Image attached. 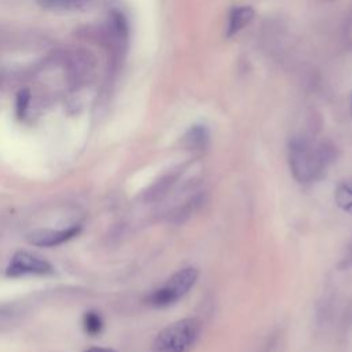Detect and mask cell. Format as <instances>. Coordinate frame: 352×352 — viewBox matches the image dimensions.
I'll use <instances>...</instances> for the list:
<instances>
[{"label": "cell", "mask_w": 352, "mask_h": 352, "mask_svg": "<svg viewBox=\"0 0 352 352\" xmlns=\"http://www.w3.org/2000/svg\"><path fill=\"white\" fill-rule=\"evenodd\" d=\"M337 148L329 140L294 136L289 142V165L294 179L307 184L319 180L336 161Z\"/></svg>", "instance_id": "1"}, {"label": "cell", "mask_w": 352, "mask_h": 352, "mask_svg": "<svg viewBox=\"0 0 352 352\" xmlns=\"http://www.w3.org/2000/svg\"><path fill=\"white\" fill-rule=\"evenodd\" d=\"M201 320L184 318L164 327L151 344V352H191L199 340Z\"/></svg>", "instance_id": "2"}, {"label": "cell", "mask_w": 352, "mask_h": 352, "mask_svg": "<svg viewBox=\"0 0 352 352\" xmlns=\"http://www.w3.org/2000/svg\"><path fill=\"white\" fill-rule=\"evenodd\" d=\"M199 271L195 267H186L175 272L162 286L154 289L146 302L154 308H165L182 300L195 285Z\"/></svg>", "instance_id": "3"}, {"label": "cell", "mask_w": 352, "mask_h": 352, "mask_svg": "<svg viewBox=\"0 0 352 352\" xmlns=\"http://www.w3.org/2000/svg\"><path fill=\"white\" fill-rule=\"evenodd\" d=\"M52 271V265L45 258L21 250L11 257L6 268V275L10 278H18L23 275H47Z\"/></svg>", "instance_id": "4"}, {"label": "cell", "mask_w": 352, "mask_h": 352, "mask_svg": "<svg viewBox=\"0 0 352 352\" xmlns=\"http://www.w3.org/2000/svg\"><path fill=\"white\" fill-rule=\"evenodd\" d=\"M81 232V226L80 224H73L67 228L62 230H38L33 231L28 235V242L33 246L38 248H54L59 246L74 236H77Z\"/></svg>", "instance_id": "5"}, {"label": "cell", "mask_w": 352, "mask_h": 352, "mask_svg": "<svg viewBox=\"0 0 352 352\" xmlns=\"http://www.w3.org/2000/svg\"><path fill=\"white\" fill-rule=\"evenodd\" d=\"M254 18V10L250 6H239L231 8L227 21V37H232L245 29Z\"/></svg>", "instance_id": "6"}, {"label": "cell", "mask_w": 352, "mask_h": 352, "mask_svg": "<svg viewBox=\"0 0 352 352\" xmlns=\"http://www.w3.org/2000/svg\"><path fill=\"white\" fill-rule=\"evenodd\" d=\"M182 144L186 150L201 153L209 144V131L205 125H192L183 136Z\"/></svg>", "instance_id": "7"}, {"label": "cell", "mask_w": 352, "mask_h": 352, "mask_svg": "<svg viewBox=\"0 0 352 352\" xmlns=\"http://www.w3.org/2000/svg\"><path fill=\"white\" fill-rule=\"evenodd\" d=\"M183 173V168H177L175 170H172L170 173L165 175L162 179H160L157 183H154L148 191L146 192V199L147 201H158V199H162L168 192L169 190L177 183L180 175Z\"/></svg>", "instance_id": "8"}, {"label": "cell", "mask_w": 352, "mask_h": 352, "mask_svg": "<svg viewBox=\"0 0 352 352\" xmlns=\"http://www.w3.org/2000/svg\"><path fill=\"white\" fill-rule=\"evenodd\" d=\"M202 202H204V195L202 194H195L194 197L188 198L180 206H176V209L170 213V220L176 224L183 223L202 205Z\"/></svg>", "instance_id": "9"}, {"label": "cell", "mask_w": 352, "mask_h": 352, "mask_svg": "<svg viewBox=\"0 0 352 352\" xmlns=\"http://www.w3.org/2000/svg\"><path fill=\"white\" fill-rule=\"evenodd\" d=\"M336 204L340 209L352 216V176L342 180L334 192Z\"/></svg>", "instance_id": "10"}, {"label": "cell", "mask_w": 352, "mask_h": 352, "mask_svg": "<svg viewBox=\"0 0 352 352\" xmlns=\"http://www.w3.org/2000/svg\"><path fill=\"white\" fill-rule=\"evenodd\" d=\"M41 8L52 11H67L78 10L91 3L92 0H36Z\"/></svg>", "instance_id": "11"}, {"label": "cell", "mask_w": 352, "mask_h": 352, "mask_svg": "<svg viewBox=\"0 0 352 352\" xmlns=\"http://www.w3.org/2000/svg\"><path fill=\"white\" fill-rule=\"evenodd\" d=\"M82 326H84V330L87 334L98 336V334H100V331L103 329V319L99 315V312L91 309L84 314Z\"/></svg>", "instance_id": "12"}, {"label": "cell", "mask_w": 352, "mask_h": 352, "mask_svg": "<svg viewBox=\"0 0 352 352\" xmlns=\"http://www.w3.org/2000/svg\"><path fill=\"white\" fill-rule=\"evenodd\" d=\"M278 345H279V334L276 333V334H272L271 338H268V341H267V344H265L263 352H275L276 348H278Z\"/></svg>", "instance_id": "13"}, {"label": "cell", "mask_w": 352, "mask_h": 352, "mask_svg": "<svg viewBox=\"0 0 352 352\" xmlns=\"http://www.w3.org/2000/svg\"><path fill=\"white\" fill-rule=\"evenodd\" d=\"M28 102H29V98L25 96V95H21L19 99H18V114L22 116L26 110V106H28Z\"/></svg>", "instance_id": "14"}, {"label": "cell", "mask_w": 352, "mask_h": 352, "mask_svg": "<svg viewBox=\"0 0 352 352\" xmlns=\"http://www.w3.org/2000/svg\"><path fill=\"white\" fill-rule=\"evenodd\" d=\"M84 352H118V351H114V349H110V348H102V346H94V348H89Z\"/></svg>", "instance_id": "15"}]
</instances>
